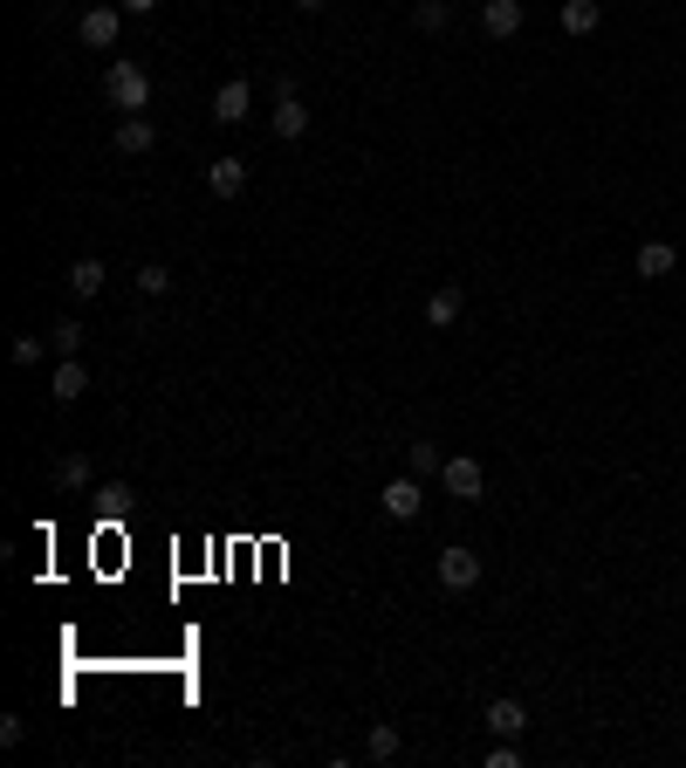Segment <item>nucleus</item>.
I'll return each instance as SVG.
<instances>
[{
    "mask_svg": "<svg viewBox=\"0 0 686 768\" xmlns=\"http://www.w3.org/2000/svg\"><path fill=\"white\" fill-rule=\"evenodd\" d=\"M104 96H111V104H117L124 117H138V110L151 104V75H144L131 56H117V62L104 69Z\"/></svg>",
    "mask_w": 686,
    "mask_h": 768,
    "instance_id": "obj_1",
    "label": "nucleus"
},
{
    "mask_svg": "<svg viewBox=\"0 0 686 768\" xmlns=\"http://www.w3.org/2000/svg\"><path fill=\"white\" fill-rule=\"evenodd\" d=\"M440 480H446V494H453V501H480V488H488V474H480V459H474V453H453L446 467H440Z\"/></svg>",
    "mask_w": 686,
    "mask_h": 768,
    "instance_id": "obj_2",
    "label": "nucleus"
},
{
    "mask_svg": "<svg viewBox=\"0 0 686 768\" xmlns=\"http://www.w3.org/2000/svg\"><path fill=\"white\" fill-rule=\"evenodd\" d=\"M440 583H446V591H474V583H480V549H467V543L440 549Z\"/></svg>",
    "mask_w": 686,
    "mask_h": 768,
    "instance_id": "obj_3",
    "label": "nucleus"
},
{
    "mask_svg": "<svg viewBox=\"0 0 686 768\" xmlns=\"http://www.w3.org/2000/svg\"><path fill=\"white\" fill-rule=\"evenodd\" d=\"M480 721H488L501 741H522V734H528V707H522L515 694H501V700H488V707H480Z\"/></svg>",
    "mask_w": 686,
    "mask_h": 768,
    "instance_id": "obj_4",
    "label": "nucleus"
},
{
    "mask_svg": "<svg viewBox=\"0 0 686 768\" xmlns=\"http://www.w3.org/2000/svg\"><path fill=\"white\" fill-rule=\"evenodd\" d=\"M419 508H426L419 474H398V480H385V515H392V522H412Z\"/></svg>",
    "mask_w": 686,
    "mask_h": 768,
    "instance_id": "obj_5",
    "label": "nucleus"
},
{
    "mask_svg": "<svg viewBox=\"0 0 686 768\" xmlns=\"http://www.w3.org/2000/svg\"><path fill=\"white\" fill-rule=\"evenodd\" d=\"M75 35H83L90 48H117V35H124V8H90L83 21H75Z\"/></svg>",
    "mask_w": 686,
    "mask_h": 768,
    "instance_id": "obj_6",
    "label": "nucleus"
},
{
    "mask_svg": "<svg viewBox=\"0 0 686 768\" xmlns=\"http://www.w3.org/2000/svg\"><path fill=\"white\" fill-rule=\"evenodd\" d=\"M247 110H254V90L241 83V75H226V83L213 90V124H247Z\"/></svg>",
    "mask_w": 686,
    "mask_h": 768,
    "instance_id": "obj_7",
    "label": "nucleus"
},
{
    "mask_svg": "<svg viewBox=\"0 0 686 768\" xmlns=\"http://www.w3.org/2000/svg\"><path fill=\"white\" fill-rule=\"evenodd\" d=\"M522 28V0H480V35L488 42H508Z\"/></svg>",
    "mask_w": 686,
    "mask_h": 768,
    "instance_id": "obj_8",
    "label": "nucleus"
},
{
    "mask_svg": "<svg viewBox=\"0 0 686 768\" xmlns=\"http://www.w3.org/2000/svg\"><path fill=\"white\" fill-rule=\"evenodd\" d=\"M48 392H56V405H75L90 392V364H83V357H62L56 377H48Z\"/></svg>",
    "mask_w": 686,
    "mask_h": 768,
    "instance_id": "obj_9",
    "label": "nucleus"
},
{
    "mask_svg": "<svg viewBox=\"0 0 686 768\" xmlns=\"http://www.w3.org/2000/svg\"><path fill=\"white\" fill-rule=\"evenodd\" d=\"M631 268H639L646 281H666L679 268V247L673 241H639V261H631Z\"/></svg>",
    "mask_w": 686,
    "mask_h": 768,
    "instance_id": "obj_10",
    "label": "nucleus"
},
{
    "mask_svg": "<svg viewBox=\"0 0 686 768\" xmlns=\"http://www.w3.org/2000/svg\"><path fill=\"white\" fill-rule=\"evenodd\" d=\"M151 144H159V124H151L144 110L117 124V151H124V159H144V151H151Z\"/></svg>",
    "mask_w": 686,
    "mask_h": 768,
    "instance_id": "obj_11",
    "label": "nucleus"
},
{
    "mask_svg": "<svg viewBox=\"0 0 686 768\" xmlns=\"http://www.w3.org/2000/svg\"><path fill=\"white\" fill-rule=\"evenodd\" d=\"M241 186H247V159H213L207 165V193L213 199H241Z\"/></svg>",
    "mask_w": 686,
    "mask_h": 768,
    "instance_id": "obj_12",
    "label": "nucleus"
},
{
    "mask_svg": "<svg viewBox=\"0 0 686 768\" xmlns=\"http://www.w3.org/2000/svg\"><path fill=\"white\" fill-rule=\"evenodd\" d=\"M275 138H302L310 131V104H302V96H275Z\"/></svg>",
    "mask_w": 686,
    "mask_h": 768,
    "instance_id": "obj_13",
    "label": "nucleus"
},
{
    "mask_svg": "<svg viewBox=\"0 0 686 768\" xmlns=\"http://www.w3.org/2000/svg\"><path fill=\"white\" fill-rule=\"evenodd\" d=\"M104 281H111V268L90 254V261H75V268H69V295H75V302H90V295H104Z\"/></svg>",
    "mask_w": 686,
    "mask_h": 768,
    "instance_id": "obj_14",
    "label": "nucleus"
},
{
    "mask_svg": "<svg viewBox=\"0 0 686 768\" xmlns=\"http://www.w3.org/2000/svg\"><path fill=\"white\" fill-rule=\"evenodd\" d=\"M426 323H433V329H453V323H461V289H453V281L426 295Z\"/></svg>",
    "mask_w": 686,
    "mask_h": 768,
    "instance_id": "obj_15",
    "label": "nucleus"
},
{
    "mask_svg": "<svg viewBox=\"0 0 686 768\" xmlns=\"http://www.w3.org/2000/svg\"><path fill=\"white\" fill-rule=\"evenodd\" d=\"M597 21H604L597 0H563V35H597Z\"/></svg>",
    "mask_w": 686,
    "mask_h": 768,
    "instance_id": "obj_16",
    "label": "nucleus"
},
{
    "mask_svg": "<svg viewBox=\"0 0 686 768\" xmlns=\"http://www.w3.org/2000/svg\"><path fill=\"white\" fill-rule=\"evenodd\" d=\"M48 350H56V357H83V323L56 316V323H48Z\"/></svg>",
    "mask_w": 686,
    "mask_h": 768,
    "instance_id": "obj_17",
    "label": "nucleus"
},
{
    "mask_svg": "<svg viewBox=\"0 0 686 768\" xmlns=\"http://www.w3.org/2000/svg\"><path fill=\"white\" fill-rule=\"evenodd\" d=\"M398 748H405V734H398V728H392V721H377V728H371V734H364V755H371V761H392V755H398Z\"/></svg>",
    "mask_w": 686,
    "mask_h": 768,
    "instance_id": "obj_18",
    "label": "nucleus"
},
{
    "mask_svg": "<svg viewBox=\"0 0 686 768\" xmlns=\"http://www.w3.org/2000/svg\"><path fill=\"white\" fill-rule=\"evenodd\" d=\"M405 459H412V474H419V480H433V474L446 467V453H440L433 440H412V446H405Z\"/></svg>",
    "mask_w": 686,
    "mask_h": 768,
    "instance_id": "obj_19",
    "label": "nucleus"
},
{
    "mask_svg": "<svg viewBox=\"0 0 686 768\" xmlns=\"http://www.w3.org/2000/svg\"><path fill=\"white\" fill-rule=\"evenodd\" d=\"M56 480H62L69 494H75V488H90V459H83V453H62V459H56Z\"/></svg>",
    "mask_w": 686,
    "mask_h": 768,
    "instance_id": "obj_20",
    "label": "nucleus"
},
{
    "mask_svg": "<svg viewBox=\"0 0 686 768\" xmlns=\"http://www.w3.org/2000/svg\"><path fill=\"white\" fill-rule=\"evenodd\" d=\"M165 289H172V268H159V261H144V268H138V295L151 302V295H165Z\"/></svg>",
    "mask_w": 686,
    "mask_h": 768,
    "instance_id": "obj_21",
    "label": "nucleus"
},
{
    "mask_svg": "<svg viewBox=\"0 0 686 768\" xmlns=\"http://www.w3.org/2000/svg\"><path fill=\"white\" fill-rule=\"evenodd\" d=\"M412 21H419L426 35H440V28H446V0H419V8H412Z\"/></svg>",
    "mask_w": 686,
    "mask_h": 768,
    "instance_id": "obj_22",
    "label": "nucleus"
},
{
    "mask_svg": "<svg viewBox=\"0 0 686 768\" xmlns=\"http://www.w3.org/2000/svg\"><path fill=\"white\" fill-rule=\"evenodd\" d=\"M96 494H104V508H111V515H124V508H131V488H124V480H104Z\"/></svg>",
    "mask_w": 686,
    "mask_h": 768,
    "instance_id": "obj_23",
    "label": "nucleus"
},
{
    "mask_svg": "<svg viewBox=\"0 0 686 768\" xmlns=\"http://www.w3.org/2000/svg\"><path fill=\"white\" fill-rule=\"evenodd\" d=\"M21 734H28V721H21V713H0V741H8V748H21Z\"/></svg>",
    "mask_w": 686,
    "mask_h": 768,
    "instance_id": "obj_24",
    "label": "nucleus"
},
{
    "mask_svg": "<svg viewBox=\"0 0 686 768\" xmlns=\"http://www.w3.org/2000/svg\"><path fill=\"white\" fill-rule=\"evenodd\" d=\"M14 364H42V337H14Z\"/></svg>",
    "mask_w": 686,
    "mask_h": 768,
    "instance_id": "obj_25",
    "label": "nucleus"
},
{
    "mask_svg": "<svg viewBox=\"0 0 686 768\" xmlns=\"http://www.w3.org/2000/svg\"><path fill=\"white\" fill-rule=\"evenodd\" d=\"M488 768H522V755H515V741H501V748L488 755Z\"/></svg>",
    "mask_w": 686,
    "mask_h": 768,
    "instance_id": "obj_26",
    "label": "nucleus"
},
{
    "mask_svg": "<svg viewBox=\"0 0 686 768\" xmlns=\"http://www.w3.org/2000/svg\"><path fill=\"white\" fill-rule=\"evenodd\" d=\"M124 14H159V0H117Z\"/></svg>",
    "mask_w": 686,
    "mask_h": 768,
    "instance_id": "obj_27",
    "label": "nucleus"
},
{
    "mask_svg": "<svg viewBox=\"0 0 686 768\" xmlns=\"http://www.w3.org/2000/svg\"><path fill=\"white\" fill-rule=\"evenodd\" d=\"M295 8H302V14H316V8H323V0H295Z\"/></svg>",
    "mask_w": 686,
    "mask_h": 768,
    "instance_id": "obj_28",
    "label": "nucleus"
}]
</instances>
